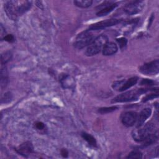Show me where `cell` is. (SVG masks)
<instances>
[{"label": "cell", "mask_w": 159, "mask_h": 159, "mask_svg": "<svg viewBox=\"0 0 159 159\" xmlns=\"http://www.w3.org/2000/svg\"><path fill=\"white\" fill-rule=\"evenodd\" d=\"M139 127L133 130L132 133L133 139L138 142H142L155 132V126L151 123H147L145 125Z\"/></svg>", "instance_id": "obj_1"}, {"label": "cell", "mask_w": 159, "mask_h": 159, "mask_svg": "<svg viewBox=\"0 0 159 159\" xmlns=\"http://www.w3.org/2000/svg\"><path fill=\"white\" fill-rule=\"evenodd\" d=\"M107 42L108 38L106 35L102 34L98 36L88 46L85 52L86 55L90 57L98 54Z\"/></svg>", "instance_id": "obj_2"}, {"label": "cell", "mask_w": 159, "mask_h": 159, "mask_svg": "<svg viewBox=\"0 0 159 159\" xmlns=\"http://www.w3.org/2000/svg\"><path fill=\"white\" fill-rule=\"evenodd\" d=\"M94 40V36L90 30H87L79 34L76 37L74 46L78 49L88 46Z\"/></svg>", "instance_id": "obj_3"}, {"label": "cell", "mask_w": 159, "mask_h": 159, "mask_svg": "<svg viewBox=\"0 0 159 159\" xmlns=\"http://www.w3.org/2000/svg\"><path fill=\"white\" fill-rule=\"evenodd\" d=\"M141 93L139 89L137 91L131 90L119 94L112 100V102H125L135 101Z\"/></svg>", "instance_id": "obj_4"}, {"label": "cell", "mask_w": 159, "mask_h": 159, "mask_svg": "<svg viewBox=\"0 0 159 159\" xmlns=\"http://www.w3.org/2000/svg\"><path fill=\"white\" fill-rule=\"evenodd\" d=\"M139 71L147 75H156L159 71V61L155 60L142 65L139 68Z\"/></svg>", "instance_id": "obj_5"}, {"label": "cell", "mask_w": 159, "mask_h": 159, "mask_svg": "<svg viewBox=\"0 0 159 159\" xmlns=\"http://www.w3.org/2000/svg\"><path fill=\"white\" fill-rule=\"evenodd\" d=\"M138 81V78L136 76L132 77L128 79L127 81L121 80L116 81L112 84V88L119 91H124L132 86H134Z\"/></svg>", "instance_id": "obj_6"}, {"label": "cell", "mask_w": 159, "mask_h": 159, "mask_svg": "<svg viewBox=\"0 0 159 159\" xmlns=\"http://www.w3.org/2000/svg\"><path fill=\"white\" fill-rule=\"evenodd\" d=\"M143 6L144 2L141 1H134L129 2L124 7V11L129 15H133L140 12Z\"/></svg>", "instance_id": "obj_7"}, {"label": "cell", "mask_w": 159, "mask_h": 159, "mask_svg": "<svg viewBox=\"0 0 159 159\" xmlns=\"http://www.w3.org/2000/svg\"><path fill=\"white\" fill-rule=\"evenodd\" d=\"M120 20L116 19H106L102 21L98 22L94 24H92L89 27V30H100L103 29L106 27L112 26L116 25L120 22Z\"/></svg>", "instance_id": "obj_8"}, {"label": "cell", "mask_w": 159, "mask_h": 159, "mask_svg": "<svg viewBox=\"0 0 159 159\" xmlns=\"http://www.w3.org/2000/svg\"><path fill=\"white\" fill-rule=\"evenodd\" d=\"M138 118V114L134 111L125 112L122 116V124L127 127H131L136 122Z\"/></svg>", "instance_id": "obj_9"}, {"label": "cell", "mask_w": 159, "mask_h": 159, "mask_svg": "<svg viewBox=\"0 0 159 159\" xmlns=\"http://www.w3.org/2000/svg\"><path fill=\"white\" fill-rule=\"evenodd\" d=\"M17 1H7L4 4V11L9 17L12 20H16L18 14L17 12Z\"/></svg>", "instance_id": "obj_10"}, {"label": "cell", "mask_w": 159, "mask_h": 159, "mask_svg": "<svg viewBox=\"0 0 159 159\" xmlns=\"http://www.w3.org/2000/svg\"><path fill=\"white\" fill-rule=\"evenodd\" d=\"M102 4L104 5V6H103L101 4V6L99 7L101 8L96 13L97 16L101 17V16H106L109 12L112 11L117 6L116 3L111 2V1H105V2H104V3Z\"/></svg>", "instance_id": "obj_11"}, {"label": "cell", "mask_w": 159, "mask_h": 159, "mask_svg": "<svg viewBox=\"0 0 159 159\" xmlns=\"http://www.w3.org/2000/svg\"><path fill=\"white\" fill-rule=\"evenodd\" d=\"M16 151L20 155L27 157L34 151V147L30 142L27 141L20 144L16 149Z\"/></svg>", "instance_id": "obj_12"}, {"label": "cell", "mask_w": 159, "mask_h": 159, "mask_svg": "<svg viewBox=\"0 0 159 159\" xmlns=\"http://www.w3.org/2000/svg\"><path fill=\"white\" fill-rule=\"evenodd\" d=\"M118 50L116 43L112 42H107L102 48V53L104 55L109 56L114 55Z\"/></svg>", "instance_id": "obj_13"}, {"label": "cell", "mask_w": 159, "mask_h": 159, "mask_svg": "<svg viewBox=\"0 0 159 159\" xmlns=\"http://www.w3.org/2000/svg\"><path fill=\"white\" fill-rule=\"evenodd\" d=\"M60 81L63 88L71 89V88H73L75 86V80L68 75H64L60 78Z\"/></svg>", "instance_id": "obj_14"}, {"label": "cell", "mask_w": 159, "mask_h": 159, "mask_svg": "<svg viewBox=\"0 0 159 159\" xmlns=\"http://www.w3.org/2000/svg\"><path fill=\"white\" fill-rule=\"evenodd\" d=\"M152 110L150 108H145L141 111L137 118V127L143 125L146 120L150 116Z\"/></svg>", "instance_id": "obj_15"}, {"label": "cell", "mask_w": 159, "mask_h": 159, "mask_svg": "<svg viewBox=\"0 0 159 159\" xmlns=\"http://www.w3.org/2000/svg\"><path fill=\"white\" fill-rule=\"evenodd\" d=\"M17 2H17L16 7H17V12L18 16L22 15L24 13H25L26 11L29 10V9L32 6L31 1H23L21 3H20V4H17Z\"/></svg>", "instance_id": "obj_16"}, {"label": "cell", "mask_w": 159, "mask_h": 159, "mask_svg": "<svg viewBox=\"0 0 159 159\" xmlns=\"http://www.w3.org/2000/svg\"><path fill=\"white\" fill-rule=\"evenodd\" d=\"M1 88L6 87L7 80H8V75H7V68L5 66L2 65L1 68Z\"/></svg>", "instance_id": "obj_17"}, {"label": "cell", "mask_w": 159, "mask_h": 159, "mask_svg": "<svg viewBox=\"0 0 159 159\" xmlns=\"http://www.w3.org/2000/svg\"><path fill=\"white\" fill-rule=\"evenodd\" d=\"M81 136L89 143V145L93 147L96 146V140L93 135L86 132H83L81 134Z\"/></svg>", "instance_id": "obj_18"}, {"label": "cell", "mask_w": 159, "mask_h": 159, "mask_svg": "<svg viewBox=\"0 0 159 159\" xmlns=\"http://www.w3.org/2000/svg\"><path fill=\"white\" fill-rule=\"evenodd\" d=\"M93 3V1L91 0H78V1H75L74 4L81 8H86L91 6Z\"/></svg>", "instance_id": "obj_19"}, {"label": "cell", "mask_w": 159, "mask_h": 159, "mask_svg": "<svg viewBox=\"0 0 159 159\" xmlns=\"http://www.w3.org/2000/svg\"><path fill=\"white\" fill-rule=\"evenodd\" d=\"M12 58V53L10 51L4 52L3 53L1 54V61L2 65H4L7 62H8Z\"/></svg>", "instance_id": "obj_20"}, {"label": "cell", "mask_w": 159, "mask_h": 159, "mask_svg": "<svg viewBox=\"0 0 159 159\" xmlns=\"http://www.w3.org/2000/svg\"><path fill=\"white\" fill-rule=\"evenodd\" d=\"M127 158H132V159H140L142 158V153L139 150H135L131 152L128 156L127 157Z\"/></svg>", "instance_id": "obj_21"}, {"label": "cell", "mask_w": 159, "mask_h": 159, "mask_svg": "<svg viewBox=\"0 0 159 159\" xmlns=\"http://www.w3.org/2000/svg\"><path fill=\"white\" fill-rule=\"evenodd\" d=\"M118 107L117 106H111V107H101L100 109H99L98 112L101 114H107V113H110L114 111H116Z\"/></svg>", "instance_id": "obj_22"}, {"label": "cell", "mask_w": 159, "mask_h": 159, "mask_svg": "<svg viewBox=\"0 0 159 159\" xmlns=\"http://www.w3.org/2000/svg\"><path fill=\"white\" fill-rule=\"evenodd\" d=\"M12 99V94L11 93L7 92L6 93L1 99V102H9Z\"/></svg>", "instance_id": "obj_23"}, {"label": "cell", "mask_w": 159, "mask_h": 159, "mask_svg": "<svg viewBox=\"0 0 159 159\" xmlns=\"http://www.w3.org/2000/svg\"><path fill=\"white\" fill-rule=\"evenodd\" d=\"M158 96V93H152V94H147L142 99V102H147L149 100H151L152 99H154L155 98H157Z\"/></svg>", "instance_id": "obj_24"}, {"label": "cell", "mask_w": 159, "mask_h": 159, "mask_svg": "<svg viewBox=\"0 0 159 159\" xmlns=\"http://www.w3.org/2000/svg\"><path fill=\"white\" fill-rule=\"evenodd\" d=\"M117 42L119 44V46L121 48L125 47L127 43V40L124 37H120L117 39Z\"/></svg>", "instance_id": "obj_25"}, {"label": "cell", "mask_w": 159, "mask_h": 159, "mask_svg": "<svg viewBox=\"0 0 159 159\" xmlns=\"http://www.w3.org/2000/svg\"><path fill=\"white\" fill-rule=\"evenodd\" d=\"M155 84V81H153L152 80L149 79H143L140 81L141 85H145V86H152Z\"/></svg>", "instance_id": "obj_26"}, {"label": "cell", "mask_w": 159, "mask_h": 159, "mask_svg": "<svg viewBox=\"0 0 159 159\" xmlns=\"http://www.w3.org/2000/svg\"><path fill=\"white\" fill-rule=\"evenodd\" d=\"M3 39H4L6 41H7L9 42H13L14 41V37L11 34H9V35H6Z\"/></svg>", "instance_id": "obj_27"}, {"label": "cell", "mask_w": 159, "mask_h": 159, "mask_svg": "<svg viewBox=\"0 0 159 159\" xmlns=\"http://www.w3.org/2000/svg\"><path fill=\"white\" fill-rule=\"evenodd\" d=\"M6 30H5V28L3 27V25L2 24H1L0 26V36H1V39H3L4 37L6 35Z\"/></svg>", "instance_id": "obj_28"}, {"label": "cell", "mask_w": 159, "mask_h": 159, "mask_svg": "<svg viewBox=\"0 0 159 159\" xmlns=\"http://www.w3.org/2000/svg\"><path fill=\"white\" fill-rule=\"evenodd\" d=\"M35 127L38 129V130H43L45 127V125L43 123H42V122H37L35 123Z\"/></svg>", "instance_id": "obj_29"}, {"label": "cell", "mask_w": 159, "mask_h": 159, "mask_svg": "<svg viewBox=\"0 0 159 159\" xmlns=\"http://www.w3.org/2000/svg\"><path fill=\"white\" fill-rule=\"evenodd\" d=\"M35 3L36 6H37L38 7H39V8L41 9H43V4H42V1H36L35 2Z\"/></svg>", "instance_id": "obj_30"}, {"label": "cell", "mask_w": 159, "mask_h": 159, "mask_svg": "<svg viewBox=\"0 0 159 159\" xmlns=\"http://www.w3.org/2000/svg\"><path fill=\"white\" fill-rule=\"evenodd\" d=\"M61 154L63 157H67L68 155V152L66 149H62L61 150Z\"/></svg>", "instance_id": "obj_31"}]
</instances>
